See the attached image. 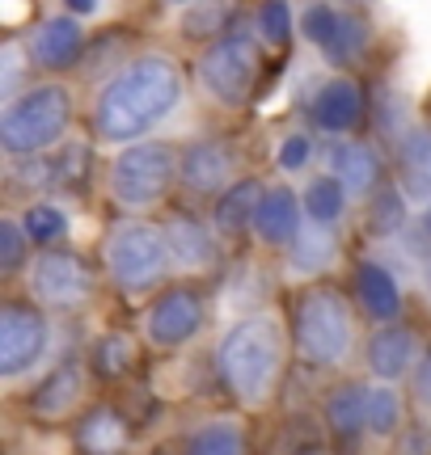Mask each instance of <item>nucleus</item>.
<instances>
[{
	"label": "nucleus",
	"instance_id": "1",
	"mask_svg": "<svg viewBox=\"0 0 431 455\" xmlns=\"http://www.w3.org/2000/svg\"><path fill=\"white\" fill-rule=\"evenodd\" d=\"M183 98V76L169 60H135L102 89L94 127L102 140H135Z\"/></svg>",
	"mask_w": 431,
	"mask_h": 455
},
{
	"label": "nucleus",
	"instance_id": "2",
	"mask_svg": "<svg viewBox=\"0 0 431 455\" xmlns=\"http://www.w3.org/2000/svg\"><path fill=\"white\" fill-rule=\"evenodd\" d=\"M280 329L266 316H249V321H237V325L224 333L220 341V371H224V384H229L246 405H258L266 401V392L275 384V371H280Z\"/></svg>",
	"mask_w": 431,
	"mask_h": 455
},
{
	"label": "nucleus",
	"instance_id": "3",
	"mask_svg": "<svg viewBox=\"0 0 431 455\" xmlns=\"http://www.w3.org/2000/svg\"><path fill=\"white\" fill-rule=\"evenodd\" d=\"M72 123V98L64 84H38L26 98H17L9 110L0 114V144L13 156L38 152L55 144L64 127Z\"/></svg>",
	"mask_w": 431,
	"mask_h": 455
},
{
	"label": "nucleus",
	"instance_id": "4",
	"mask_svg": "<svg viewBox=\"0 0 431 455\" xmlns=\"http://www.w3.org/2000/svg\"><path fill=\"white\" fill-rule=\"evenodd\" d=\"M297 346L300 355L317 363V367H334L343 363L351 350V308L347 299L330 287L305 291L297 304Z\"/></svg>",
	"mask_w": 431,
	"mask_h": 455
},
{
	"label": "nucleus",
	"instance_id": "5",
	"mask_svg": "<svg viewBox=\"0 0 431 455\" xmlns=\"http://www.w3.org/2000/svg\"><path fill=\"white\" fill-rule=\"evenodd\" d=\"M199 81L220 106H241L258 81V47L246 30L216 38L199 60Z\"/></svg>",
	"mask_w": 431,
	"mask_h": 455
},
{
	"label": "nucleus",
	"instance_id": "6",
	"mask_svg": "<svg viewBox=\"0 0 431 455\" xmlns=\"http://www.w3.org/2000/svg\"><path fill=\"white\" fill-rule=\"evenodd\" d=\"M169 261V241L166 232H157L152 224H123L106 244V266L123 291H140L161 278Z\"/></svg>",
	"mask_w": 431,
	"mask_h": 455
},
{
	"label": "nucleus",
	"instance_id": "7",
	"mask_svg": "<svg viewBox=\"0 0 431 455\" xmlns=\"http://www.w3.org/2000/svg\"><path fill=\"white\" fill-rule=\"evenodd\" d=\"M174 181V152L169 144H135L110 169V195L123 207H152Z\"/></svg>",
	"mask_w": 431,
	"mask_h": 455
},
{
	"label": "nucleus",
	"instance_id": "8",
	"mask_svg": "<svg viewBox=\"0 0 431 455\" xmlns=\"http://www.w3.org/2000/svg\"><path fill=\"white\" fill-rule=\"evenodd\" d=\"M47 346V321L43 312L26 304L0 308V375H21Z\"/></svg>",
	"mask_w": 431,
	"mask_h": 455
},
{
	"label": "nucleus",
	"instance_id": "9",
	"mask_svg": "<svg viewBox=\"0 0 431 455\" xmlns=\"http://www.w3.org/2000/svg\"><path fill=\"white\" fill-rule=\"evenodd\" d=\"M300 26H305V38L317 43L334 64H338V60H355L368 43L364 21L355 13H347V9H330V4H309L305 17H300Z\"/></svg>",
	"mask_w": 431,
	"mask_h": 455
},
{
	"label": "nucleus",
	"instance_id": "10",
	"mask_svg": "<svg viewBox=\"0 0 431 455\" xmlns=\"http://www.w3.org/2000/svg\"><path fill=\"white\" fill-rule=\"evenodd\" d=\"M34 295L47 299L55 308H72L89 295V270L77 253H64V249H51L34 261Z\"/></svg>",
	"mask_w": 431,
	"mask_h": 455
},
{
	"label": "nucleus",
	"instance_id": "11",
	"mask_svg": "<svg viewBox=\"0 0 431 455\" xmlns=\"http://www.w3.org/2000/svg\"><path fill=\"white\" fill-rule=\"evenodd\" d=\"M203 325V304L191 291H169L161 295L149 312V338L157 346H183L186 338H195Z\"/></svg>",
	"mask_w": 431,
	"mask_h": 455
},
{
	"label": "nucleus",
	"instance_id": "12",
	"mask_svg": "<svg viewBox=\"0 0 431 455\" xmlns=\"http://www.w3.org/2000/svg\"><path fill=\"white\" fill-rule=\"evenodd\" d=\"M85 51V30L81 21L72 13H60V17H47L38 30H34V64L51 68V72H60V68L77 64Z\"/></svg>",
	"mask_w": 431,
	"mask_h": 455
},
{
	"label": "nucleus",
	"instance_id": "13",
	"mask_svg": "<svg viewBox=\"0 0 431 455\" xmlns=\"http://www.w3.org/2000/svg\"><path fill=\"white\" fill-rule=\"evenodd\" d=\"M398 169H402V195L415 198V203H431V131L427 127H415L402 135Z\"/></svg>",
	"mask_w": 431,
	"mask_h": 455
},
{
	"label": "nucleus",
	"instance_id": "14",
	"mask_svg": "<svg viewBox=\"0 0 431 455\" xmlns=\"http://www.w3.org/2000/svg\"><path fill=\"white\" fill-rule=\"evenodd\" d=\"M254 232H258V241L266 244H283V241H297L300 232V203L292 190H283V186H271L258 203V215H254Z\"/></svg>",
	"mask_w": 431,
	"mask_h": 455
},
{
	"label": "nucleus",
	"instance_id": "15",
	"mask_svg": "<svg viewBox=\"0 0 431 455\" xmlns=\"http://www.w3.org/2000/svg\"><path fill=\"white\" fill-rule=\"evenodd\" d=\"M364 118V98L351 81H330L321 84V93L313 98V123L321 131H351Z\"/></svg>",
	"mask_w": 431,
	"mask_h": 455
},
{
	"label": "nucleus",
	"instance_id": "16",
	"mask_svg": "<svg viewBox=\"0 0 431 455\" xmlns=\"http://www.w3.org/2000/svg\"><path fill=\"white\" fill-rule=\"evenodd\" d=\"M415 333L406 325H385L372 333V341H368V367L381 375V379H398V375H406V367H411V358H415Z\"/></svg>",
	"mask_w": 431,
	"mask_h": 455
},
{
	"label": "nucleus",
	"instance_id": "17",
	"mask_svg": "<svg viewBox=\"0 0 431 455\" xmlns=\"http://www.w3.org/2000/svg\"><path fill=\"white\" fill-rule=\"evenodd\" d=\"M229 178V148L216 144V140H203L183 156V181L195 190V195H212L220 190Z\"/></svg>",
	"mask_w": 431,
	"mask_h": 455
},
{
	"label": "nucleus",
	"instance_id": "18",
	"mask_svg": "<svg viewBox=\"0 0 431 455\" xmlns=\"http://www.w3.org/2000/svg\"><path fill=\"white\" fill-rule=\"evenodd\" d=\"M355 295H360V304L372 321H394L402 308V295H398V283L389 278L385 266L377 261H364L360 270H355Z\"/></svg>",
	"mask_w": 431,
	"mask_h": 455
},
{
	"label": "nucleus",
	"instance_id": "19",
	"mask_svg": "<svg viewBox=\"0 0 431 455\" xmlns=\"http://www.w3.org/2000/svg\"><path fill=\"white\" fill-rule=\"evenodd\" d=\"M381 173V161L368 144H338L330 152V178L343 181V190H368Z\"/></svg>",
	"mask_w": 431,
	"mask_h": 455
},
{
	"label": "nucleus",
	"instance_id": "20",
	"mask_svg": "<svg viewBox=\"0 0 431 455\" xmlns=\"http://www.w3.org/2000/svg\"><path fill=\"white\" fill-rule=\"evenodd\" d=\"M338 253V241H334V228L326 224H305L292 241V270L297 275H317L326 270L330 258Z\"/></svg>",
	"mask_w": 431,
	"mask_h": 455
},
{
	"label": "nucleus",
	"instance_id": "21",
	"mask_svg": "<svg viewBox=\"0 0 431 455\" xmlns=\"http://www.w3.org/2000/svg\"><path fill=\"white\" fill-rule=\"evenodd\" d=\"M166 241H169V258H178L183 266H191V270H199V266H207V261L216 258L212 236L203 232V224L186 220V215H174V220H169Z\"/></svg>",
	"mask_w": 431,
	"mask_h": 455
},
{
	"label": "nucleus",
	"instance_id": "22",
	"mask_svg": "<svg viewBox=\"0 0 431 455\" xmlns=\"http://www.w3.org/2000/svg\"><path fill=\"white\" fill-rule=\"evenodd\" d=\"M77 392H81V375H77L72 363H64V367H55V371L38 384L30 409L38 413V418H64L68 405L77 401Z\"/></svg>",
	"mask_w": 431,
	"mask_h": 455
},
{
	"label": "nucleus",
	"instance_id": "23",
	"mask_svg": "<svg viewBox=\"0 0 431 455\" xmlns=\"http://www.w3.org/2000/svg\"><path fill=\"white\" fill-rule=\"evenodd\" d=\"M263 195H266V190L254 178L229 186V190L220 195V203H216V224L224 228V232H241L246 224H254V215H258V203H263Z\"/></svg>",
	"mask_w": 431,
	"mask_h": 455
},
{
	"label": "nucleus",
	"instance_id": "24",
	"mask_svg": "<svg viewBox=\"0 0 431 455\" xmlns=\"http://www.w3.org/2000/svg\"><path fill=\"white\" fill-rule=\"evenodd\" d=\"M77 439H81L85 451L110 455V451H118V447L127 443V426H123V418H118V413H110V409H94V413L81 422Z\"/></svg>",
	"mask_w": 431,
	"mask_h": 455
},
{
	"label": "nucleus",
	"instance_id": "25",
	"mask_svg": "<svg viewBox=\"0 0 431 455\" xmlns=\"http://www.w3.org/2000/svg\"><path fill=\"white\" fill-rule=\"evenodd\" d=\"M343 207H347V190H343V181L338 178L309 181V190H305V215H309L313 224L334 228V220L343 215Z\"/></svg>",
	"mask_w": 431,
	"mask_h": 455
},
{
	"label": "nucleus",
	"instance_id": "26",
	"mask_svg": "<svg viewBox=\"0 0 431 455\" xmlns=\"http://www.w3.org/2000/svg\"><path fill=\"white\" fill-rule=\"evenodd\" d=\"M186 455H246V435L232 422H207L191 435Z\"/></svg>",
	"mask_w": 431,
	"mask_h": 455
},
{
	"label": "nucleus",
	"instance_id": "27",
	"mask_svg": "<svg viewBox=\"0 0 431 455\" xmlns=\"http://www.w3.org/2000/svg\"><path fill=\"white\" fill-rule=\"evenodd\" d=\"M364 409H368V388L360 384H347V388H338L330 396V405H326V418L338 435H355L360 426H364Z\"/></svg>",
	"mask_w": 431,
	"mask_h": 455
},
{
	"label": "nucleus",
	"instance_id": "28",
	"mask_svg": "<svg viewBox=\"0 0 431 455\" xmlns=\"http://www.w3.org/2000/svg\"><path fill=\"white\" fill-rule=\"evenodd\" d=\"M406 224V195L402 190H377L368 203V232L372 236H394Z\"/></svg>",
	"mask_w": 431,
	"mask_h": 455
},
{
	"label": "nucleus",
	"instance_id": "29",
	"mask_svg": "<svg viewBox=\"0 0 431 455\" xmlns=\"http://www.w3.org/2000/svg\"><path fill=\"white\" fill-rule=\"evenodd\" d=\"M135 363V341L123 338V333H106V338L94 341V367H98V375H106V379H115V375L132 371Z\"/></svg>",
	"mask_w": 431,
	"mask_h": 455
},
{
	"label": "nucleus",
	"instance_id": "30",
	"mask_svg": "<svg viewBox=\"0 0 431 455\" xmlns=\"http://www.w3.org/2000/svg\"><path fill=\"white\" fill-rule=\"evenodd\" d=\"M398 396L389 388H368V409H364V426L372 435H394V426H398Z\"/></svg>",
	"mask_w": 431,
	"mask_h": 455
},
{
	"label": "nucleus",
	"instance_id": "31",
	"mask_svg": "<svg viewBox=\"0 0 431 455\" xmlns=\"http://www.w3.org/2000/svg\"><path fill=\"white\" fill-rule=\"evenodd\" d=\"M64 228H68V220L60 207L38 203V207L26 212V236H30V241H55V236H64Z\"/></svg>",
	"mask_w": 431,
	"mask_h": 455
},
{
	"label": "nucleus",
	"instance_id": "32",
	"mask_svg": "<svg viewBox=\"0 0 431 455\" xmlns=\"http://www.w3.org/2000/svg\"><path fill=\"white\" fill-rule=\"evenodd\" d=\"M258 30H263V38L271 43V47H283L288 43V34H292V9L288 4H263L258 9Z\"/></svg>",
	"mask_w": 431,
	"mask_h": 455
},
{
	"label": "nucleus",
	"instance_id": "33",
	"mask_svg": "<svg viewBox=\"0 0 431 455\" xmlns=\"http://www.w3.org/2000/svg\"><path fill=\"white\" fill-rule=\"evenodd\" d=\"M224 17H229V9H224V4H191V9H186V26H183V30L191 34V38H203V34L220 30V26H224Z\"/></svg>",
	"mask_w": 431,
	"mask_h": 455
},
{
	"label": "nucleus",
	"instance_id": "34",
	"mask_svg": "<svg viewBox=\"0 0 431 455\" xmlns=\"http://www.w3.org/2000/svg\"><path fill=\"white\" fill-rule=\"evenodd\" d=\"M55 178V169H51L43 156H26V161H17V169L9 173V181H13V190H43L47 181Z\"/></svg>",
	"mask_w": 431,
	"mask_h": 455
},
{
	"label": "nucleus",
	"instance_id": "35",
	"mask_svg": "<svg viewBox=\"0 0 431 455\" xmlns=\"http://www.w3.org/2000/svg\"><path fill=\"white\" fill-rule=\"evenodd\" d=\"M17 266H21V232L13 220H0V270L13 275Z\"/></svg>",
	"mask_w": 431,
	"mask_h": 455
},
{
	"label": "nucleus",
	"instance_id": "36",
	"mask_svg": "<svg viewBox=\"0 0 431 455\" xmlns=\"http://www.w3.org/2000/svg\"><path fill=\"white\" fill-rule=\"evenodd\" d=\"M309 156H313L309 135H288V140L280 144V169H288V173L305 169V164H309Z\"/></svg>",
	"mask_w": 431,
	"mask_h": 455
},
{
	"label": "nucleus",
	"instance_id": "37",
	"mask_svg": "<svg viewBox=\"0 0 431 455\" xmlns=\"http://www.w3.org/2000/svg\"><path fill=\"white\" fill-rule=\"evenodd\" d=\"M0 64H4V72H0V93H13L17 72H21V47H17V43H4V47H0Z\"/></svg>",
	"mask_w": 431,
	"mask_h": 455
},
{
	"label": "nucleus",
	"instance_id": "38",
	"mask_svg": "<svg viewBox=\"0 0 431 455\" xmlns=\"http://www.w3.org/2000/svg\"><path fill=\"white\" fill-rule=\"evenodd\" d=\"M415 392H419V405H427V409H431V355L423 358V367H419Z\"/></svg>",
	"mask_w": 431,
	"mask_h": 455
},
{
	"label": "nucleus",
	"instance_id": "39",
	"mask_svg": "<svg viewBox=\"0 0 431 455\" xmlns=\"http://www.w3.org/2000/svg\"><path fill=\"white\" fill-rule=\"evenodd\" d=\"M68 13H72V17H85V13H98V4H89V0H72V4H68Z\"/></svg>",
	"mask_w": 431,
	"mask_h": 455
},
{
	"label": "nucleus",
	"instance_id": "40",
	"mask_svg": "<svg viewBox=\"0 0 431 455\" xmlns=\"http://www.w3.org/2000/svg\"><path fill=\"white\" fill-rule=\"evenodd\" d=\"M423 232L431 236V207H427V215H423Z\"/></svg>",
	"mask_w": 431,
	"mask_h": 455
},
{
	"label": "nucleus",
	"instance_id": "41",
	"mask_svg": "<svg viewBox=\"0 0 431 455\" xmlns=\"http://www.w3.org/2000/svg\"><path fill=\"white\" fill-rule=\"evenodd\" d=\"M427 291H431V266H427Z\"/></svg>",
	"mask_w": 431,
	"mask_h": 455
},
{
	"label": "nucleus",
	"instance_id": "42",
	"mask_svg": "<svg viewBox=\"0 0 431 455\" xmlns=\"http://www.w3.org/2000/svg\"><path fill=\"white\" fill-rule=\"evenodd\" d=\"M309 455H321V451H309Z\"/></svg>",
	"mask_w": 431,
	"mask_h": 455
}]
</instances>
